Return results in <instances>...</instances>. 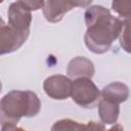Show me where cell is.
Here are the masks:
<instances>
[{
  "instance_id": "cell-15",
  "label": "cell",
  "mask_w": 131,
  "mask_h": 131,
  "mask_svg": "<svg viewBox=\"0 0 131 131\" xmlns=\"http://www.w3.org/2000/svg\"><path fill=\"white\" fill-rule=\"evenodd\" d=\"M107 131H124V128L120 124H116L115 126H113L112 128H110Z\"/></svg>"
},
{
  "instance_id": "cell-6",
  "label": "cell",
  "mask_w": 131,
  "mask_h": 131,
  "mask_svg": "<svg viewBox=\"0 0 131 131\" xmlns=\"http://www.w3.org/2000/svg\"><path fill=\"white\" fill-rule=\"evenodd\" d=\"M73 81L63 75H52L45 79L43 89L50 98L63 100L71 96Z\"/></svg>"
},
{
  "instance_id": "cell-12",
  "label": "cell",
  "mask_w": 131,
  "mask_h": 131,
  "mask_svg": "<svg viewBox=\"0 0 131 131\" xmlns=\"http://www.w3.org/2000/svg\"><path fill=\"white\" fill-rule=\"evenodd\" d=\"M112 9L123 18L131 15V0H115L112 2Z\"/></svg>"
},
{
  "instance_id": "cell-8",
  "label": "cell",
  "mask_w": 131,
  "mask_h": 131,
  "mask_svg": "<svg viewBox=\"0 0 131 131\" xmlns=\"http://www.w3.org/2000/svg\"><path fill=\"white\" fill-rule=\"evenodd\" d=\"M129 87L122 82H112L101 90V99L120 104L129 98Z\"/></svg>"
},
{
  "instance_id": "cell-3",
  "label": "cell",
  "mask_w": 131,
  "mask_h": 131,
  "mask_svg": "<svg viewBox=\"0 0 131 131\" xmlns=\"http://www.w3.org/2000/svg\"><path fill=\"white\" fill-rule=\"evenodd\" d=\"M100 96V90L90 78H78L73 81L71 97L79 106L92 108L98 104Z\"/></svg>"
},
{
  "instance_id": "cell-14",
  "label": "cell",
  "mask_w": 131,
  "mask_h": 131,
  "mask_svg": "<svg viewBox=\"0 0 131 131\" xmlns=\"http://www.w3.org/2000/svg\"><path fill=\"white\" fill-rule=\"evenodd\" d=\"M1 131H28L20 127H17L14 124H2Z\"/></svg>"
},
{
  "instance_id": "cell-7",
  "label": "cell",
  "mask_w": 131,
  "mask_h": 131,
  "mask_svg": "<svg viewBox=\"0 0 131 131\" xmlns=\"http://www.w3.org/2000/svg\"><path fill=\"white\" fill-rule=\"evenodd\" d=\"M67 74L70 78H92L95 74L93 62L85 56H77L70 60L67 68Z\"/></svg>"
},
{
  "instance_id": "cell-2",
  "label": "cell",
  "mask_w": 131,
  "mask_h": 131,
  "mask_svg": "<svg viewBox=\"0 0 131 131\" xmlns=\"http://www.w3.org/2000/svg\"><path fill=\"white\" fill-rule=\"evenodd\" d=\"M41 101L38 95L30 90H11L0 102L2 124H14L23 118H32L39 114Z\"/></svg>"
},
{
  "instance_id": "cell-10",
  "label": "cell",
  "mask_w": 131,
  "mask_h": 131,
  "mask_svg": "<svg viewBox=\"0 0 131 131\" xmlns=\"http://www.w3.org/2000/svg\"><path fill=\"white\" fill-rule=\"evenodd\" d=\"M120 34V45L128 53H131V15L124 17Z\"/></svg>"
},
{
  "instance_id": "cell-11",
  "label": "cell",
  "mask_w": 131,
  "mask_h": 131,
  "mask_svg": "<svg viewBox=\"0 0 131 131\" xmlns=\"http://www.w3.org/2000/svg\"><path fill=\"white\" fill-rule=\"evenodd\" d=\"M81 123L72 119H61L56 121L50 131H78Z\"/></svg>"
},
{
  "instance_id": "cell-13",
  "label": "cell",
  "mask_w": 131,
  "mask_h": 131,
  "mask_svg": "<svg viewBox=\"0 0 131 131\" xmlns=\"http://www.w3.org/2000/svg\"><path fill=\"white\" fill-rule=\"evenodd\" d=\"M78 131H104V125L99 122L90 121L86 124H81Z\"/></svg>"
},
{
  "instance_id": "cell-4",
  "label": "cell",
  "mask_w": 131,
  "mask_h": 131,
  "mask_svg": "<svg viewBox=\"0 0 131 131\" xmlns=\"http://www.w3.org/2000/svg\"><path fill=\"white\" fill-rule=\"evenodd\" d=\"M91 1H71V0H49L44 1L42 8L43 14L47 21L57 23L60 21L64 14L76 7H87Z\"/></svg>"
},
{
  "instance_id": "cell-1",
  "label": "cell",
  "mask_w": 131,
  "mask_h": 131,
  "mask_svg": "<svg viewBox=\"0 0 131 131\" xmlns=\"http://www.w3.org/2000/svg\"><path fill=\"white\" fill-rule=\"evenodd\" d=\"M87 26L84 41L87 48L95 54L107 52L117 38L120 37L123 21L111 14L110 10L101 5H93L84 13Z\"/></svg>"
},
{
  "instance_id": "cell-5",
  "label": "cell",
  "mask_w": 131,
  "mask_h": 131,
  "mask_svg": "<svg viewBox=\"0 0 131 131\" xmlns=\"http://www.w3.org/2000/svg\"><path fill=\"white\" fill-rule=\"evenodd\" d=\"M30 32H20L5 24L1 18L0 24V53L7 54L17 50L28 39Z\"/></svg>"
},
{
  "instance_id": "cell-9",
  "label": "cell",
  "mask_w": 131,
  "mask_h": 131,
  "mask_svg": "<svg viewBox=\"0 0 131 131\" xmlns=\"http://www.w3.org/2000/svg\"><path fill=\"white\" fill-rule=\"evenodd\" d=\"M98 115L103 124L112 125L117 123L120 115L119 104L100 99L98 102Z\"/></svg>"
}]
</instances>
